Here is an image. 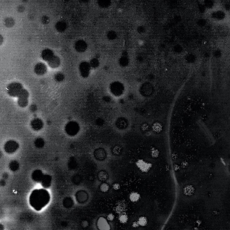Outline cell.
Wrapping results in <instances>:
<instances>
[{
    "instance_id": "6da1fadb",
    "label": "cell",
    "mask_w": 230,
    "mask_h": 230,
    "mask_svg": "<svg viewBox=\"0 0 230 230\" xmlns=\"http://www.w3.org/2000/svg\"><path fill=\"white\" fill-rule=\"evenodd\" d=\"M8 93L13 96H19L22 90V86L19 83H14L8 86Z\"/></svg>"
},
{
    "instance_id": "7a4b0ae2",
    "label": "cell",
    "mask_w": 230,
    "mask_h": 230,
    "mask_svg": "<svg viewBox=\"0 0 230 230\" xmlns=\"http://www.w3.org/2000/svg\"><path fill=\"white\" fill-rule=\"evenodd\" d=\"M127 209L126 203L125 200H119L115 206V211L117 213L121 214L125 213Z\"/></svg>"
},
{
    "instance_id": "3957f363",
    "label": "cell",
    "mask_w": 230,
    "mask_h": 230,
    "mask_svg": "<svg viewBox=\"0 0 230 230\" xmlns=\"http://www.w3.org/2000/svg\"><path fill=\"white\" fill-rule=\"evenodd\" d=\"M79 130V127L77 124L75 123L71 122L67 125L66 127V131L68 134L71 135H76Z\"/></svg>"
},
{
    "instance_id": "277c9868",
    "label": "cell",
    "mask_w": 230,
    "mask_h": 230,
    "mask_svg": "<svg viewBox=\"0 0 230 230\" xmlns=\"http://www.w3.org/2000/svg\"><path fill=\"white\" fill-rule=\"evenodd\" d=\"M18 144L15 142L9 141L5 145L6 151L8 153H12L15 152L18 148Z\"/></svg>"
},
{
    "instance_id": "5b68a950",
    "label": "cell",
    "mask_w": 230,
    "mask_h": 230,
    "mask_svg": "<svg viewBox=\"0 0 230 230\" xmlns=\"http://www.w3.org/2000/svg\"><path fill=\"white\" fill-rule=\"evenodd\" d=\"M28 96V93L27 92V91L24 90H23L19 96V103L21 106H26L28 103V101H27Z\"/></svg>"
},
{
    "instance_id": "8992f818",
    "label": "cell",
    "mask_w": 230,
    "mask_h": 230,
    "mask_svg": "<svg viewBox=\"0 0 230 230\" xmlns=\"http://www.w3.org/2000/svg\"><path fill=\"white\" fill-rule=\"evenodd\" d=\"M46 71V67L44 64L39 63L36 65L35 68V72L38 75L44 74Z\"/></svg>"
},
{
    "instance_id": "52a82bcc",
    "label": "cell",
    "mask_w": 230,
    "mask_h": 230,
    "mask_svg": "<svg viewBox=\"0 0 230 230\" xmlns=\"http://www.w3.org/2000/svg\"><path fill=\"white\" fill-rule=\"evenodd\" d=\"M80 70L82 76L86 77L88 75L90 70L89 64L85 62L82 63L80 66Z\"/></svg>"
},
{
    "instance_id": "ba28073f",
    "label": "cell",
    "mask_w": 230,
    "mask_h": 230,
    "mask_svg": "<svg viewBox=\"0 0 230 230\" xmlns=\"http://www.w3.org/2000/svg\"><path fill=\"white\" fill-rule=\"evenodd\" d=\"M54 54L52 50L49 49L44 50L42 53V57L43 59L49 61L54 57Z\"/></svg>"
},
{
    "instance_id": "9c48e42d",
    "label": "cell",
    "mask_w": 230,
    "mask_h": 230,
    "mask_svg": "<svg viewBox=\"0 0 230 230\" xmlns=\"http://www.w3.org/2000/svg\"><path fill=\"white\" fill-rule=\"evenodd\" d=\"M129 199L133 203H136L140 200L141 198L140 195L139 193L135 191L131 192L129 195Z\"/></svg>"
},
{
    "instance_id": "30bf717a",
    "label": "cell",
    "mask_w": 230,
    "mask_h": 230,
    "mask_svg": "<svg viewBox=\"0 0 230 230\" xmlns=\"http://www.w3.org/2000/svg\"><path fill=\"white\" fill-rule=\"evenodd\" d=\"M48 64L50 67H51V68H57L59 65V59L57 56H54L51 59H50L48 61Z\"/></svg>"
},
{
    "instance_id": "8fae6325",
    "label": "cell",
    "mask_w": 230,
    "mask_h": 230,
    "mask_svg": "<svg viewBox=\"0 0 230 230\" xmlns=\"http://www.w3.org/2000/svg\"><path fill=\"white\" fill-rule=\"evenodd\" d=\"M76 49L77 51L82 52L85 51L86 48V44L84 41H79L76 44Z\"/></svg>"
},
{
    "instance_id": "7c38bea8",
    "label": "cell",
    "mask_w": 230,
    "mask_h": 230,
    "mask_svg": "<svg viewBox=\"0 0 230 230\" xmlns=\"http://www.w3.org/2000/svg\"><path fill=\"white\" fill-rule=\"evenodd\" d=\"M137 221L139 223L140 226H146L148 223V218L144 216H142L139 217Z\"/></svg>"
},
{
    "instance_id": "4fadbf2b",
    "label": "cell",
    "mask_w": 230,
    "mask_h": 230,
    "mask_svg": "<svg viewBox=\"0 0 230 230\" xmlns=\"http://www.w3.org/2000/svg\"><path fill=\"white\" fill-rule=\"evenodd\" d=\"M32 126H33V128L35 130H39L41 128L42 126V123L39 119H35L32 123Z\"/></svg>"
},
{
    "instance_id": "5bb4252c",
    "label": "cell",
    "mask_w": 230,
    "mask_h": 230,
    "mask_svg": "<svg viewBox=\"0 0 230 230\" xmlns=\"http://www.w3.org/2000/svg\"><path fill=\"white\" fill-rule=\"evenodd\" d=\"M128 216L126 213L119 214V216L118 219L119 222L123 223V224L127 223L128 221Z\"/></svg>"
},
{
    "instance_id": "9a60e30c",
    "label": "cell",
    "mask_w": 230,
    "mask_h": 230,
    "mask_svg": "<svg viewBox=\"0 0 230 230\" xmlns=\"http://www.w3.org/2000/svg\"><path fill=\"white\" fill-rule=\"evenodd\" d=\"M66 25L65 23L63 22H60L57 23L56 24V28L59 31L62 32L65 30L66 28Z\"/></svg>"
},
{
    "instance_id": "2e32d148",
    "label": "cell",
    "mask_w": 230,
    "mask_h": 230,
    "mask_svg": "<svg viewBox=\"0 0 230 230\" xmlns=\"http://www.w3.org/2000/svg\"><path fill=\"white\" fill-rule=\"evenodd\" d=\"M14 20H13L12 19L8 18L5 21L6 24V26H8V27H10V26H13V24H14Z\"/></svg>"
},
{
    "instance_id": "e0dca14e",
    "label": "cell",
    "mask_w": 230,
    "mask_h": 230,
    "mask_svg": "<svg viewBox=\"0 0 230 230\" xmlns=\"http://www.w3.org/2000/svg\"><path fill=\"white\" fill-rule=\"evenodd\" d=\"M10 169H12L13 171H16L18 167V163L15 162H13V163H10Z\"/></svg>"
},
{
    "instance_id": "ac0fdd59",
    "label": "cell",
    "mask_w": 230,
    "mask_h": 230,
    "mask_svg": "<svg viewBox=\"0 0 230 230\" xmlns=\"http://www.w3.org/2000/svg\"><path fill=\"white\" fill-rule=\"evenodd\" d=\"M64 79V76L62 74H58L55 76V79L57 81H61Z\"/></svg>"
},
{
    "instance_id": "d6986e66",
    "label": "cell",
    "mask_w": 230,
    "mask_h": 230,
    "mask_svg": "<svg viewBox=\"0 0 230 230\" xmlns=\"http://www.w3.org/2000/svg\"><path fill=\"white\" fill-rule=\"evenodd\" d=\"M107 218H108V220L112 221H113V220L114 219V215L113 214V213H109V214L108 215V217H107Z\"/></svg>"
},
{
    "instance_id": "ffe728a7",
    "label": "cell",
    "mask_w": 230,
    "mask_h": 230,
    "mask_svg": "<svg viewBox=\"0 0 230 230\" xmlns=\"http://www.w3.org/2000/svg\"><path fill=\"white\" fill-rule=\"evenodd\" d=\"M108 185L104 184L103 185L102 187V191H107L108 190Z\"/></svg>"
},
{
    "instance_id": "44dd1931",
    "label": "cell",
    "mask_w": 230,
    "mask_h": 230,
    "mask_svg": "<svg viewBox=\"0 0 230 230\" xmlns=\"http://www.w3.org/2000/svg\"><path fill=\"white\" fill-rule=\"evenodd\" d=\"M132 226L134 228H136V227L140 226V225H139V223L137 222V221L134 222H133Z\"/></svg>"
},
{
    "instance_id": "7402d4cb",
    "label": "cell",
    "mask_w": 230,
    "mask_h": 230,
    "mask_svg": "<svg viewBox=\"0 0 230 230\" xmlns=\"http://www.w3.org/2000/svg\"><path fill=\"white\" fill-rule=\"evenodd\" d=\"M119 187H120V186H119V184H117V183H115L113 185V188L115 190H118L119 188Z\"/></svg>"
}]
</instances>
